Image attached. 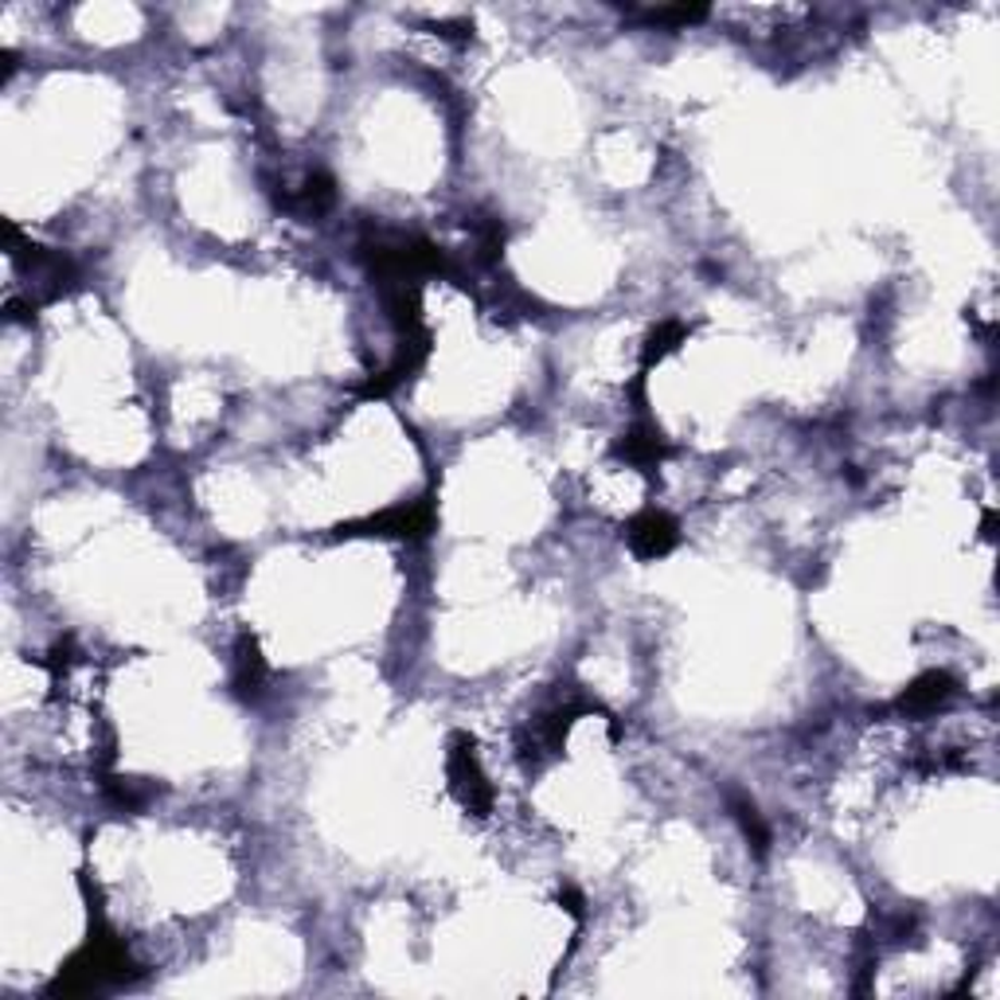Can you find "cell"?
Returning <instances> with one entry per match:
<instances>
[{"mask_svg": "<svg viewBox=\"0 0 1000 1000\" xmlns=\"http://www.w3.org/2000/svg\"><path fill=\"white\" fill-rule=\"evenodd\" d=\"M629 540H634V547L646 555V559H653V555H664L668 547H673L676 532H673V523L664 520L661 513H649L629 528Z\"/></svg>", "mask_w": 1000, "mask_h": 1000, "instance_id": "cell-1", "label": "cell"}]
</instances>
